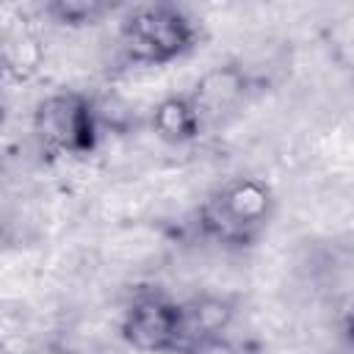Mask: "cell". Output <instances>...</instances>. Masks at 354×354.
Returning <instances> with one entry per match:
<instances>
[{
    "label": "cell",
    "mask_w": 354,
    "mask_h": 354,
    "mask_svg": "<svg viewBox=\"0 0 354 354\" xmlns=\"http://www.w3.org/2000/svg\"><path fill=\"white\" fill-rule=\"evenodd\" d=\"M119 41L133 64H169L191 50L194 25L174 6H141L122 19Z\"/></svg>",
    "instance_id": "6da1fadb"
},
{
    "label": "cell",
    "mask_w": 354,
    "mask_h": 354,
    "mask_svg": "<svg viewBox=\"0 0 354 354\" xmlns=\"http://www.w3.org/2000/svg\"><path fill=\"white\" fill-rule=\"evenodd\" d=\"M33 130L53 155H86L97 141L94 111L86 97L72 91L47 97L33 116Z\"/></svg>",
    "instance_id": "7a4b0ae2"
},
{
    "label": "cell",
    "mask_w": 354,
    "mask_h": 354,
    "mask_svg": "<svg viewBox=\"0 0 354 354\" xmlns=\"http://www.w3.org/2000/svg\"><path fill=\"white\" fill-rule=\"evenodd\" d=\"M271 194L257 180L230 183L205 207V227L221 241H249L268 218Z\"/></svg>",
    "instance_id": "3957f363"
},
{
    "label": "cell",
    "mask_w": 354,
    "mask_h": 354,
    "mask_svg": "<svg viewBox=\"0 0 354 354\" xmlns=\"http://www.w3.org/2000/svg\"><path fill=\"white\" fill-rule=\"evenodd\" d=\"M122 332L141 351H177L180 348V304L163 296H141L130 304Z\"/></svg>",
    "instance_id": "277c9868"
},
{
    "label": "cell",
    "mask_w": 354,
    "mask_h": 354,
    "mask_svg": "<svg viewBox=\"0 0 354 354\" xmlns=\"http://www.w3.org/2000/svg\"><path fill=\"white\" fill-rule=\"evenodd\" d=\"M246 91V77L241 69L235 66H218V69H210L194 88V94L188 97L199 122H207V119H216L221 113H227Z\"/></svg>",
    "instance_id": "5b68a950"
},
{
    "label": "cell",
    "mask_w": 354,
    "mask_h": 354,
    "mask_svg": "<svg viewBox=\"0 0 354 354\" xmlns=\"http://www.w3.org/2000/svg\"><path fill=\"white\" fill-rule=\"evenodd\" d=\"M230 304L221 299H196L191 304H180V348L177 351H188L196 348L202 343H207L210 337H216L227 321H230Z\"/></svg>",
    "instance_id": "8992f818"
},
{
    "label": "cell",
    "mask_w": 354,
    "mask_h": 354,
    "mask_svg": "<svg viewBox=\"0 0 354 354\" xmlns=\"http://www.w3.org/2000/svg\"><path fill=\"white\" fill-rule=\"evenodd\" d=\"M202 122L188 97H169L155 108V130L169 141H185L199 133Z\"/></svg>",
    "instance_id": "52a82bcc"
},
{
    "label": "cell",
    "mask_w": 354,
    "mask_h": 354,
    "mask_svg": "<svg viewBox=\"0 0 354 354\" xmlns=\"http://www.w3.org/2000/svg\"><path fill=\"white\" fill-rule=\"evenodd\" d=\"M105 11H108V6L91 3V0H58V3L47 6V14H53L61 25H88V22L100 19Z\"/></svg>",
    "instance_id": "ba28073f"
},
{
    "label": "cell",
    "mask_w": 354,
    "mask_h": 354,
    "mask_svg": "<svg viewBox=\"0 0 354 354\" xmlns=\"http://www.w3.org/2000/svg\"><path fill=\"white\" fill-rule=\"evenodd\" d=\"M348 337H351V343H354V315L348 318Z\"/></svg>",
    "instance_id": "9c48e42d"
}]
</instances>
